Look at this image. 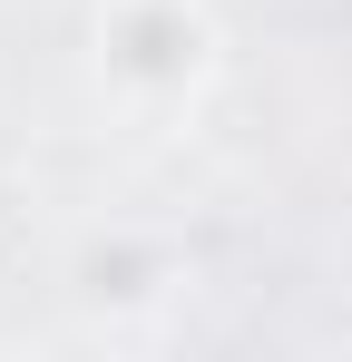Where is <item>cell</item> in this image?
<instances>
[{
  "label": "cell",
  "mask_w": 352,
  "mask_h": 362,
  "mask_svg": "<svg viewBox=\"0 0 352 362\" xmlns=\"http://www.w3.org/2000/svg\"><path fill=\"white\" fill-rule=\"evenodd\" d=\"M216 10L206 0H98L88 20V69L127 118H176L216 78Z\"/></svg>",
  "instance_id": "6da1fadb"
},
{
  "label": "cell",
  "mask_w": 352,
  "mask_h": 362,
  "mask_svg": "<svg viewBox=\"0 0 352 362\" xmlns=\"http://www.w3.org/2000/svg\"><path fill=\"white\" fill-rule=\"evenodd\" d=\"M69 284H78V303H88L98 323H147V313H167V303H176L186 264H176L167 235H147V226H108V235L78 245Z\"/></svg>",
  "instance_id": "7a4b0ae2"
}]
</instances>
